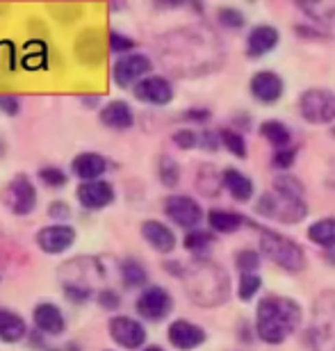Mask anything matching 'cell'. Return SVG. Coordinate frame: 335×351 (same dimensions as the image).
Masks as SVG:
<instances>
[{
    "label": "cell",
    "mask_w": 335,
    "mask_h": 351,
    "mask_svg": "<svg viewBox=\"0 0 335 351\" xmlns=\"http://www.w3.org/2000/svg\"><path fill=\"white\" fill-rule=\"evenodd\" d=\"M301 322V308L285 297H264L256 313V333L267 345H281Z\"/></svg>",
    "instance_id": "cell-1"
},
{
    "label": "cell",
    "mask_w": 335,
    "mask_h": 351,
    "mask_svg": "<svg viewBox=\"0 0 335 351\" xmlns=\"http://www.w3.org/2000/svg\"><path fill=\"white\" fill-rule=\"evenodd\" d=\"M190 297L201 306H217L226 299L228 280L223 271L214 265H197L183 274Z\"/></svg>",
    "instance_id": "cell-2"
},
{
    "label": "cell",
    "mask_w": 335,
    "mask_h": 351,
    "mask_svg": "<svg viewBox=\"0 0 335 351\" xmlns=\"http://www.w3.org/2000/svg\"><path fill=\"white\" fill-rule=\"evenodd\" d=\"M260 251L269 258L271 263L288 271H303L306 269V254L297 242L290 237L271 233V230H260Z\"/></svg>",
    "instance_id": "cell-3"
},
{
    "label": "cell",
    "mask_w": 335,
    "mask_h": 351,
    "mask_svg": "<svg viewBox=\"0 0 335 351\" xmlns=\"http://www.w3.org/2000/svg\"><path fill=\"white\" fill-rule=\"evenodd\" d=\"M256 210L262 217H269V219H276L283 223H299L306 217V213H308L301 199L281 194V192H276V189L271 194H264L262 199L258 201Z\"/></svg>",
    "instance_id": "cell-4"
},
{
    "label": "cell",
    "mask_w": 335,
    "mask_h": 351,
    "mask_svg": "<svg viewBox=\"0 0 335 351\" xmlns=\"http://www.w3.org/2000/svg\"><path fill=\"white\" fill-rule=\"evenodd\" d=\"M0 201L10 213L25 217L37 208V187L27 173H16L7 185L0 189Z\"/></svg>",
    "instance_id": "cell-5"
},
{
    "label": "cell",
    "mask_w": 335,
    "mask_h": 351,
    "mask_svg": "<svg viewBox=\"0 0 335 351\" xmlns=\"http://www.w3.org/2000/svg\"><path fill=\"white\" fill-rule=\"evenodd\" d=\"M135 311L139 317L149 322H162L173 311V297L162 285H149L139 292V297L135 301Z\"/></svg>",
    "instance_id": "cell-6"
},
{
    "label": "cell",
    "mask_w": 335,
    "mask_h": 351,
    "mask_svg": "<svg viewBox=\"0 0 335 351\" xmlns=\"http://www.w3.org/2000/svg\"><path fill=\"white\" fill-rule=\"evenodd\" d=\"M153 71V62L144 53H128L119 58L112 66V80L116 87H135L137 82L149 78Z\"/></svg>",
    "instance_id": "cell-7"
},
{
    "label": "cell",
    "mask_w": 335,
    "mask_h": 351,
    "mask_svg": "<svg viewBox=\"0 0 335 351\" xmlns=\"http://www.w3.org/2000/svg\"><path fill=\"white\" fill-rule=\"evenodd\" d=\"M301 117L310 123L335 121V94L329 89H308L299 98Z\"/></svg>",
    "instance_id": "cell-8"
},
{
    "label": "cell",
    "mask_w": 335,
    "mask_h": 351,
    "mask_svg": "<svg viewBox=\"0 0 335 351\" xmlns=\"http://www.w3.org/2000/svg\"><path fill=\"white\" fill-rule=\"evenodd\" d=\"M164 215L180 228L194 230L203 221V208L199 206V201H194L192 196L185 194H173L164 199Z\"/></svg>",
    "instance_id": "cell-9"
},
{
    "label": "cell",
    "mask_w": 335,
    "mask_h": 351,
    "mask_svg": "<svg viewBox=\"0 0 335 351\" xmlns=\"http://www.w3.org/2000/svg\"><path fill=\"white\" fill-rule=\"evenodd\" d=\"M110 338L123 349H142L146 342V328L139 319L128 315H114L108 322Z\"/></svg>",
    "instance_id": "cell-10"
},
{
    "label": "cell",
    "mask_w": 335,
    "mask_h": 351,
    "mask_svg": "<svg viewBox=\"0 0 335 351\" xmlns=\"http://www.w3.org/2000/svg\"><path fill=\"white\" fill-rule=\"evenodd\" d=\"M34 242L48 256L66 254L75 244V228L69 226V223H48V226L37 230Z\"/></svg>",
    "instance_id": "cell-11"
},
{
    "label": "cell",
    "mask_w": 335,
    "mask_h": 351,
    "mask_svg": "<svg viewBox=\"0 0 335 351\" xmlns=\"http://www.w3.org/2000/svg\"><path fill=\"white\" fill-rule=\"evenodd\" d=\"M75 199L85 210H103L114 203L116 192L114 185L108 180H92V182H80L75 189Z\"/></svg>",
    "instance_id": "cell-12"
},
{
    "label": "cell",
    "mask_w": 335,
    "mask_h": 351,
    "mask_svg": "<svg viewBox=\"0 0 335 351\" xmlns=\"http://www.w3.org/2000/svg\"><path fill=\"white\" fill-rule=\"evenodd\" d=\"M137 101L149 103V105H169L173 101V87L171 82L162 78V75H149L142 82H137L132 87Z\"/></svg>",
    "instance_id": "cell-13"
},
{
    "label": "cell",
    "mask_w": 335,
    "mask_h": 351,
    "mask_svg": "<svg viewBox=\"0 0 335 351\" xmlns=\"http://www.w3.org/2000/svg\"><path fill=\"white\" fill-rule=\"evenodd\" d=\"M166 338L176 349L192 351L206 342V331L190 319H176L166 328Z\"/></svg>",
    "instance_id": "cell-14"
},
{
    "label": "cell",
    "mask_w": 335,
    "mask_h": 351,
    "mask_svg": "<svg viewBox=\"0 0 335 351\" xmlns=\"http://www.w3.org/2000/svg\"><path fill=\"white\" fill-rule=\"evenodd\" d=\"M32 317H34V326H37V331L41 335H53V338H58L66 328L64 313L60 311V306L51 304V301H41V304L34 306Z\"/></svg>",
    "instance_id": "cell-15"
},
{
    "label": "cell",
    "mask_w": 335,
    "mask_h": 351,
    "mask_svg": "<svg viewBox=\"0 0 335 351\" xmlns=\"http://www.w3.org/2000/svg\"><path fill=\"white\" fill-rule=\"evenodd\" d=\"M106 34L96 27H89V30L80 32L78 39H75V55H78L80 62L85 64H99L106 58Z\"/></svg>",
    "instance_id": "cell-16"
},
{
    "label": "cell",
    "mask_w": 335,
    "mask_h": 351,
    "mask_svg": "<svg viewBox=\"0 0 335 351\" xmlns=\"http://www.w3.org/2000/svg\"><path fill=\"white\" fill-rule=\"evenodd\" d=\"M249 89H251V96L260 103H276L278 98L283 96L285 85H283V78L274 71H258L253 78L249 82Z\"/></svg>",
    "instance_id": "cell-17"
},
{
    "label": "cell",
    "mask_w": 335,
    "mask_h": 351,
    "mask_svg": "<svg viewBox=\"0 0 335 351\" xmlns=\"http://www.w3.org/2000/svg\"><path fill=\"white\" fill-rule=\"evenodd\" d=\"M142 237L158 254H171L176 249V235H173V230L158 219H149L142 223Z\"/></svg>",
    "instance_id": "cell-18"
},
{
    "label": "cell",
    "mask_w": 335,
    "mask_h": 351,
    "mask_svg": "<svg viewBox=\"0 0 335 351\" xmlns=\"http://www.w3.org/2000/svg\"><path fill=\"white\" fill-rule=\"evenodd\" d=\"M71 171L75 178H80L82 182H92V180H101V176L108 171V160L99 156V153L85 151L78 153L71 162Z\"/></svg>",
    "instance_id": "cell-19"
},
{
    "label": "cell",
    "mask_w": 335,
    "mask_h": 351,
    "mask_svg": "<svg viewBox=\"0 0 335 351\" xmlns=\"http://www.w3.org/2000/svg\"><path fill=\"white\" fill-rule=\"evenodd\" d=\"M99 119L110 130H128L135 125V112L125 101H110L99 110Z\"/></svg>",
    "instance_id": "cell-20"
},
{
    "label": "cell",
    "mask_w": 335,
    "mask_h": 351,
    "mask_svg": "<svg viewBox=\"0 0 335 351\" xmlns=\"http://www.w3.org/2000/svg\"><path fill=\"white\" fill-rule=\"evenodd\" d=\"M278 39H281V34H278L276 27H271V25H256L253 30L249 32L247 55H249V58H262V55L271 53L278 46Z\"/></svg>",
    "instance_id": "cell-21"
},
{
    "label": "cell",
    "mask_w": 335,
    "mask_h": 351,
    "mask_svg": "<svg viewBox=\"0 0 335 351\" xmlns=\"http://www.w3.org/2000/svg\"><path fill=\"white\" fill-rule=\"evenodd\" d=\"M27 335V324L18 313L10 308H0V340L7 345H16Z\"/></svg>",
    "instance_id": "cell-22"
},
{
    "label": "cell",
    "mask_w": 335,
    "mask_h": 351,
    "mask_svg": "<svg viewBox=\"0 0 335 351\" xmlns=\"http://www.w3.org/2000/svg\"><path fill=\"white\" fill-rule=\"evenodd\" d=\"M221 185L228 189V194L233 196L235 201L247 203L253 196V182L247 173L237 171V169H226L221 176Z\"/></svg>",
    "instance_id": "cell-23"
},
{
    "label": "cell",
    "mask_w": 335,
    "mask_h": 351,
    "mask_svg": "<svg viewBox=\"0 0 335 351\" xmlns=\"http://www.w3.org/2000/svg\"><path fill=\"white\" fill-rule=\"evenodd\" d=\"M308 240L317 247L335 249V217H324L308 228Z\"/></svg>",
    "instance_id": "cell-24"
},
{
    "label": "cell",
    "mask_w": 335,
    "mask_h": 351,
    "mask_svg": "<svg viewBox=\"0 0 335 351\" xmlns=\"http://www.w3.org/2000/svg\"><path fill=\"white\" fill-rule=\"evenodd\" d=\"M208 223L214 233H235L237 228L244 223V217L237 213H230V210H210L208 213Z\"/></svg>",
    "instance_id": "cell-25"
},
{
    "label": "cell",
    "mask_w": 335,
    "mask_h": 351,
    "mask_svg": "<svg viewBox=\"0 0 335 351\" xmlns=\"http://www.w3.org/2000/svg\"><path fill=\"white\" fill-rule=\"evenodd\" d=\"M260 132L276 151L290 149L292 135H290V130H288V125H285V123H281V121H264L260 125Z\"/></svg>",
    "instance_id": "cell-26"
},
{
    "label": "cell",
    "mask_w": 335,
    "mask_h": 351,
    "mask_svg": "<svg viewBox=\"0 0 335 351\" xmlns=\"http://www.w3.org/2000/svg\"><path fill=\"white\" fill-rule=\"evenodd\" d=\"M119 271H121V280L125 287H142L146 283V278H149L144 265L135 261V258H125L121 267H119Z\"/></svg>",
    "instance_id": "cell-27"
},
{
    "label": "cell",
    "mask_w": 335,
    "mask_h": 351,
    "mask_svg": "<svg viewBox=\"0 0 335 351\" xmlns=\"http://www.w3.org/2000/svg\"><path fill=\"white\" fill-rule=\"evenodd\" d=\"M158 176L160 182L164 187H176L180 180V167L176 165V160L169 156H160L158 160Z\"/></svg>",
    "instance_id": "cell-28"
},
{
    "label": "cell",
    "mask_w": 335,
    "mask_h": 351,
    "mask_svg": "<svg viewBox=\"0 0 335 351\" xmlns=\"http://www.w3.org/2000/svg\"><path fill=\"white\" fill-rule=\"evenodd\" d=\"M37 178L44 182L46 187L62 189V187H66L69 173L64 169H60V167H41V169L37 171Z\"/></svg>",
    "instance_id": "cell-29"
},
{
    "label": "cell",
    "mask_w": 335,
    "mask_h": 351,
    "mask_svg": "<svg viewBox=\"0 0 335 351\" xmlns=\"http://www.w3.org/2000/svg\"><path fill=\"white\" fill-rule=\"evenodd\" d=\"M108 51L114 53V55H128L135 51V41H132L128 34H121L116 30H110L108 32Z\"/></svg>",
    "instance_id": "cell-30"
},
{
    "label": "cell",
    "mask_w": 335,
    "mask_h": 351,
    "mask_svg": "<svg viewBox=\"0 0 335 351\" xmlns=\"http://www.w3.org/2000/svg\"><path fill=\"white\" fill-rule=\"evenodd\" d=\"M262 280L258 274H240V285H237V297L242 301H251L260 290Z\"/></svg>",
    "instance_id": "cell-31"
},
{
    "label": "cell",
    "mask_w": 335,
    "mask_h": 351,
    "mask_svg": "<svg viewBox=\"0 0 335 351\" xmlns=\"http://www.w3.org/2000/svg\"><path fill=\"white\" fill-rule=\"evenodd\" d=\"M221 142L223 146L233 153L235 158H247V142H244V137L240 135V132L235 130H221Z\"/></svg>",
    "instance_id": "cell-32"
},
{
    "label": "cell",
    "mask_w": 335,
    "mask_h": 351,
    "mask_svg": "<svg viewBox=\"0 0 335 351\" xmlns=\"http://www.w3.org/2000/svg\"><path fill=\"white\" fill-rule=\"evenodd\" d=\"M210 242H212V237L208 233H203V230H190V233L185 235V240H183L185 249L192 251L194 256H199L201 251H206L208 247H210Z\"/></svg>",
    "instance_id": "cell-33"
},
{
    "label": "cell",
    "mask_w": 335,
    "mask_h": 351,
    "mask_svg": "<svg viewBox=\"0 0 335 351\" xmlns=\"http://www.w3.org/2000/svg\"><path fill=\"white\" fill-rule=\"evenodd\" d=\"M94 290L85 285H75V283H64V297L71 301V304H87L92 299Z\"/></svg>",
    "instance_id": "cell-34"
},
{
    "label": "cell",
    "mask_w": 335,
    "mask_h": 351,
    "mask_svg": "<svg viewBox=\"0 0 335 351\" xmlns=\"http://www.w3.org/2000/svg\"><path fill=\"white\" fill-rule=\"evenodd\" d=\"M274 189L281 194H288V196H297V199H301L303 194V187L301 182H299L297 178H290V176H281V178L274 180Z\"/></svg>",
    "instance_id": "cell-35"
},
{
    "label": "cell",
    "mask_w": 335,
    "mask_h": 351,
    "mask_svg": "<svg viewBox=\"0 0 335 351\" xmlns=\"http://www.w3.org/2000/svg\"><path fill=\"white\" fill-rule=\"evenodd\" d=\"M235 265L242 274H256L258 265H260V256L256 251H240L235 258Z\"/></svg>",
    "instance_id": "cell-36"
},
{
    "label": "cell",
    "mask_w": 335,
    "mask_h": 351,
    "mask_svg": "<svg viewBox=\"0 0 335 351\" xmlns=\"http://www.w3.org/2000/svg\"><path fill=\"white\" fill-rule=\"evenodd\" d=\"M219 16V23L226 25V27H233V30H237V27L244 25V14L233 10V7H221V10L217 12Z\"/></svg>",
    "instance_id": "cell-37"
},
{
    "label": "cell",
    "mask_w": 335,
    "mask_h": 351,
    "mask_svg": "<svg viewBox=\"0 0 335 351\" xmlns=\"http://www.w3.org/2000/svg\"><path fill=\"white\" fill-rule=\"evenodd\" d=\"M101 308H106V311H116L119 306H121V294L116 290H112V287H106V290L99 292V297H96Z\"/></svg>",
    "instance_id": "cell-38"
},
{
    "label": "cell",
    "mask_w": 335,
    "mask_h": 351,
    "mask_svg": "<svg viewBox=\"0 0 335 351\" xmlns=\"http://www.w3.org/2000/svg\"><path fill=\"white\" fill-rule=\"evenodd\" d=\"M173 144H176L178 149L190 151V149H194V146L199 144V135L194 130H190V128H183V130H178L176 135H173Z\"/></svg>",
    "instance_id": "cell-39"
},
{
    "label": "cell",
    "mask_w": 335,
    "mask_h": 351,
    "mask_svg": "<svg viewBox=\"0 0 335 351\" xmlns=\"http://www.w3.org/2000/svg\"><path fill=\"white\" fill-rule=\"evenodd\" d=\"M0 112H3L5 117L21 114V98L12 94H0Z\"/></svg>",
    "instance_id": "cell-40"
},
{
    "label": "cell",
    "mask_w": 335,
    "mask_h": 351,
    "mask_svg": "<svg viewBox=\"0 0 335 351\" xmlns=\"http://www.w3.org/2000/svg\"><path fill=\"white\" fill-rule=\"evenodd\" d=\"M48 215H51V219H69L71 217V206L66 201L58 199L48 206Z\"/></svg>",
    "instance_id": "cell-41"
},
{
    "label": "cell",
    "mask_w": 335,
    "mask_h": 351,
    "mask_svg": "<svg viewBox=\"0 0 335 351\" xmlns=\"http://www.w3.org/2000/svg\"><path fill=\"white\" fill-rule=\"evenodd\" d=\"M297 158V149H283V151H276L274 156V167H278V169H288V167H292V162H295Z\"/></svg>",
    "instance_id": "cell-42"
},
{
    "label": "cell",
    "mask_w": 335,
    "mask_h": 351,
    "mask_svg": "<svg viewBox=\"0 0 335 351\" xmlns=\"http://www.w3.org/2000/svg\"><path fill=\"white\" fill-rule=\"evenodd\" d=\"M208 117H210V112L208 110H192L185 114V119H194V121H206Z\"/></svg>",
    "instance_id": "cell-43"
},
{
    "label": "cell",
    "mask_w": 335,
    "mask_h": 351,
    "mask_svg": "<svg viewBox=\"0 0 335 351\" xmlns=\"http://www.w3.org/2000/svg\"><path fill=\"white\" fill-rule=\"evenodd\" d=\"M80 101H82V105H87V108L96 110L101 105V96H82Z\"/></svg>",
    "instance_id": "cell-44"
},
{
    "label": "cell",
    "mask_w": 335,
    "mask_h": 351,
    "mask_svg": "<svg viewBox=\"0 0 335 351\" xmlns=\"http://www.w3.org/2000/svg\"><path fill=\"white\" fill-rule=\"evenodd\" d=\"M5 156H7V142H5L3 137H0V160H3Z\"/></svg>",
    "instance_id": "cell-45"
},
{
    "label": "cell",
    "mask_w": 335,
    "mask_h": 351,
    "mask_svg": "<svg viewBox=\"0 0 335 351\" xmlns=\"http://www.w3.org/2000/svg\"><path fill=\"white\" fill-rule=\"evenodd\" d=\"M144 351H164L162 347H158V345H151V347H146Z\"/></svg>",
    "instance_id": "cell-46"
},
{
    "label": "cell",
    "mask_w": 335,
    "mask_h": 351,
    "mask_svg": "<svg viewBox=\"0 0 335 351\" xmlns=\"http://www.w3.org/2000/svg\"><path fill=\"white\" fill-rule=\"evenodd\" d=\"M44 351H62V349H55V347H48V349H44Z\"/></svg>",
    "instance_id": "cell-47"
}]
</instances>
